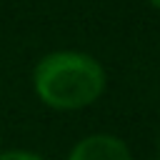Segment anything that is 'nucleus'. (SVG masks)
<instances>
[{"mask_svg": "<svg viewBox=\"0 0 160 160\" xmlns=\"http://www.w3.org/2000/svg\"><path fill=\"white\" fill-rule=\"evenodd\" d=\"M32 90L52 110H80L102 95L105 70L88 52L55 50L35 65Z\"/></svg>", "mask_w": 160, "mask_h": 160, "instance_id": "obj_1", "label": "nucleus"}, {"mask_svg": "<svg viewBox=\"0 0 160 160\" xmlns=\"http://www.w3.org/2000/svg\"><path fill=\"white\" fill-rule=\"evenodd\" d=\"M68 160H132L125 140L110 132H95L75 142Z\"/></svg>", "mask_w": 160, "mask_h": 160, "instance_id": "obj_2", "label": "nucleus"}, {"mask_svg": "<svg viewBox=\"0 0 160 160\" xmlns=\"http://www.w3.org/2000/svg\"><path fill=\"white\" fill-rule=\"evenodd\" d=\"M0 160H45V158H40L38 152H30V150H5V152H0Z\"/></svg>", "mask_w": 160, "mask_h": 160, "instance_id": "obj_3", "label": "nucleus"}, {"mask_svg": "<svg viewBox=\"0 0 160 160\" xmlns=\"http://www.w3.org/2000/svg\"><path fill=\"white\" fill-rule=\"evenodd\" d=\"M150 2H152V5H155V8H160V0H150Z\"/></svg>", "mask_w": 160, "mask_h": 160, "instance_id": "obj_4", "label": "nucleus"}]
</instances>
